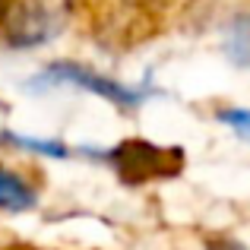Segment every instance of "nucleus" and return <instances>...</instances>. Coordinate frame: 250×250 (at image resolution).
Wrapping results in <instances>:
<instances>
[{"label":"nucleus","instance_id":"nucleus-8","mask_svg":"<svg viewBox=\"0 0 250 250\" xmlns=\"http://www.w3.org/2000/svg\"><path fill=\"white\" fill-rule=\"evenodd\" d=\"M206 250H247L241 241H231V238H212L206 244Z\"/></svg>","mask_w":250,"mask_h":250},{"label":"nucleus","instance_id":"nucleus-5","mask_svg":"<svg viewBox=\"0 0 250 250\" xmlns=\"http://www.w3.org/2000/svg\"><path fill=\"white\" fill-rule=\"evenodd\" d=\"M228 57L238 67H250V13H238L225 29Z\"/></svg>","mask_w":250,"mask_h":250},{"label":"nucleus","instance_id":"nucleus-7","mask_svg":"<svg viewBox=\"0 0 250 250\" xmlns=\"http://www.w3.org/2000/svg\"><path fill=\"white\" fill-rule=\"evenodd\" d=\"M215 117H219L222 124H228L238 136L250 140V108H225V111H219Z\"/></svg>","mask_w":250,"mask_h":250},{"label":"nucleus","instance_id":"nucleus-2","mask_svg":"<svg viewBox=\"0 0 250 250\" xmlns=\"http://www.w3.org/2000/svg\"><path fill=\"white\" fill-rule=\"evenodd\" d=\"M42 85H76L83 92H92V95H102L108 102H114L117 108H140L149 98V89L140 85V89H130L121 80H108V76L95 73V70L83 67V63H70V61H54L38 73Z\"/></svg>","mask_w":250,"mask_h":250},{"label":"nucleus","instance_id":"nucleus-6","mask_svg":"<svg viewBox=\"0 0 250 250\" xmlns=\"http://www.w3.org/2000/svg\"><path fill=\"white\" fill-rule=\"evenodd\" d=\"M3 143H13L19 149H29V152H38V155H48V159H67V146L61 140H35V136H16V133H0Z\"/></svg>","mask_w":250,"mask_h":250},{"label":"nucleus","instance_id":"nucleus-9","mask_svg":"<svg viewBox=\"0 0 250 250\" xmlns=\"http://www.w3.org/2000/svg\"><path fill=\"white\" fill-rule=\"evenodd\" d=\"M190 6L193 10H209V6H215V0H190Z\"/></svg>","mask_w":250,"mask_h":250},{"label":"nucleus","instance_id":"nucleus-1","mask_svg":"<svg viewBox=\"0 0 250 250\" xmlns=\"http://www.w3.org/2000/svg\"><path fill=\"white\" fill-rule=\"evenodd\" d=\"M104 159L114 165L121 181H127V184H146V181L174 177L184 165L181 149H159L146 140H124Z\"/></svg>","mask_w":250,"mask_h":250},{"label":"nucleus","instance_id":"nucleus-3","mask_svg":"<svg viewBox=\"0 0 250 250\" xmlns=\"http://www.w3.org/2000/svg\"><path fill=\"white\" fill-rule=\"evenodd\" d=\"M54 35V16L38 0H22L10 6L6 16V42L13 48H38Z\"/></svg>","mask_w":250,"mask_h":250},{"label":"nucleus","instance_id":"nucleus-10","mask_svg":"<svg viewBox=\"0 0 250 250\" xmlns=\"http://www.w3.org/2000/svg\"><path fill=\"white\" fill-rule=\"evenodd\" d=\"M6 16H10V0H0V22H6Z\"/></svg>","mask_w":250,"mask_h":250},{"label":"nucleus","instance_id":"nucleus-4","mask_svg":"<svg viewBox=\"0 0 250 250\" xmlns=\"http://www.w3.org/2000/svg\"><path fill=\"white\" fill-rule=\"evenodd\" d=\"M35 200H38V193L22 177L0 168V209H6V212H25V209L35 206Z\"/></svg>","mask_w":250,"mask_h":250}]
</instances>
